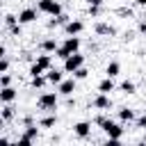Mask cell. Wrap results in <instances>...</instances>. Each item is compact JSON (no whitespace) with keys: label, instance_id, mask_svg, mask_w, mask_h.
I'll return each instance as SVG.
<instances>
[{"label":"cell","instance_id":"obj_1","mask_svg":"<svg viewBox=\"0 0 146 146\" xmlns=\"http://www.w3.org/2000/svg\"><path fill=\"white\" fill-rule=\"evenodd\" d=\"M103 130H105V135L110 137V146H116V144L121 141V137H123V128H121L116 121H110V119H105V123H103Z\"/></svg>","mask_w":146,"mask_h":146},{"label":"cell","instance_id":"obj_2","mask_svg":"<svg viewBox=\"0 0 146 146\" xmlns=\"http://www.w3.org/2000/svg\"><path fill=\"white\" fill-rule=\"evenodd\" d=\"M80 66H84V55H80V52H73L64 59V71L66 73H75Z\"/></svg>","mask_w":146,"mask_h":146},{"label":"cell","instance_id":"obj_3","mask_svg":"<svg viewBox=\"0 0 146 146\" xmlns=\"http://www.w3.org/2000/svg\"><path fill=\"white\" fill-rule=\"evenodd\" d=\"M36 105H39V110H55V107H57V94H55V91L41 94L39 100H36Z\"/></svg>","mask_w":146,"mask_h":146},{"label":"cell","instance_id":"obj_4","mask_svg":"<svg viewBox=\"0 0 146 146\" xmlns=\"http://www.w3.org/2000/svg\"><path fill=\"white\" fill-rule=\"evenodd\" d=\"M36 9H39V11H43V14H50V16L62 14V7H59V2H57V0H39Z\"/></svg>","mask_w":146,"mask_h":146},{"label":"cell","instance_id":"obj_5","mask_svg":"<svg viewBox=\"0 0 146 146\" xmlns=\"http://www.w3.org/2000/svg\"><path fill=\"white\" fill-rule=\"evenodd\" d=\"M94 107H98V110H110V107H112L110 96H107V94H103V91H98V96L94 98Z\"/></svg>","mask_w":146,"mask_h":146},{"label":"cell","instance_id":"obj_6","mask_svg":"<svg viewBox=\"0 0 146 146\" xmlns=\"http://www.w3.org/2000/svg\"><path fill=\"white\" fill-rule=\"evenodd\" d=\"M36 11H39V9H32V7L23 9V11L18 14V23H34V21H36Z\"/></svg>","mask_w":146,"mask_h":146},{"label":"cell","instance_id":"obj_7","mask_svg":"<svg viewBox=\"0 0 146 146\" xmlns=\"http://www.w3.org/2000/svg\"><path fill=\"white\" fill-rule=\"evenodd\" d=\"M82 30H84V25H82V21H68V23L64 25V32H66V34H71V36H73V34L78 36V34H80Z\"/></svg>","mask_w":146,"mask_h":146},{"label":"cell","instance_id":"obj_8","mask_svg":"<svg viewBox=\"0 0 146 146\" xmlns=\"http://www.w3.org/2000/svg\"><path fill=\"white\" fill-rule=\"evenodd\" d=\"M62 46H64V48H66V50L73 55V52H78V50H80V39H78L75 34H73V36L68 34V36H66V41H64Z\"/></svg>","mask_w":146,"mask_h":146},{"label":"cell","instance_id":"obj_9","mask_svg":"<svg viewBox=\"0 0 146 146\" xmlns=\"http://www.w3.org/2000/svg\"><path fill=\"white\" fill-rule=\"evenodd\" d=\"M73 130H75V135H78L80 139H84V137H89V132H91V123L80 121V123H75V125H73Z\"/></svg>","mask_w":146,"mask_h":146},{"label":"cell","instance_id":"obj_10","mask_svg":"<svg viewBox=\"0 0 146 146\" xmlns=\"http://www.w3.org/2000/svg\"><path fill=\"white\" fill-rule=\"evenodd\" d=\"M96 34H103V36H114L116 34V30L110 25V23H96Z\"/></svg>","mask_w":146,"mask_h":146},{"label":"cell","instance_id":"obj_11","mask_svg":"<svg viewBox=\"0 0 146 146\" xmlns=\"http://www.w3.org/2000/svg\"><path fill=\"white\" fill-rule=\"evenodd\" d=\"M75 91V80H62L59 82V94L62 96H71Z\"/></svg>","mask_w":146,"mask_h":146},{"label":"cell","instance_id":"obj_12","mask_svg":"<svg viewBox=\"0 0 146 146\" xmlns=\"http://www.w3.org/2000/svg\"><path fill=\"white\" fill-rule=\"evenodd\" d=\"M16 98V89H11V87H2V91H0V100L2 103H11Z\"/></svg>","mask_w":146,"mask_h":146},{"label":"cell","instance_id":"obj_13","mask_svg":"<svg viewBox=\"0 0 146 146\" xmlns=\"http://www.w3.org/2000/svg\"><path fill=\"white\" fill-rule=\"evenodd\" d=\"M98 91H103V94L114 91V82H112V78H110V75H107L105 80H100V82H98Z\"/></svg>","mask_w":146,"mask_h":146},{"label":"cell","instance_id":"obj_14","mask_svg":"<svg viewBox=\"0 0 146 146\" xmlns=\"http://www.w3.org/2000/svg\"><path fill=\"white\" fill-rule=\"evenodd\" d=\"M71 18L66 16V14H57V16H52V21L48 23V27H57V25H66Z\"/></svg>","mask_w":146,"mask_h":146},{"label":"cell","instance_id":"obj_15","mask_svg":"<svg viewBox=\"0 0 146 146\" xmlns=\"http://www.w3.org/2000/svg\"><path fill=\"white\" fill-rule=\"evenodd\" d=\"M36 64L41 66V68H46V71H50V66H52V57L46 52V55H39L36 57Z\"/></svg>","mask_w":146,"mask_h":146},{"label":"cell","instance_id":"obj_16","mask_svg":"<svg viewBox=\"0 0 146 146\" xmlns=\"http://www.w3.org/2000/svg\"><path fill=\"white\" fill-rule=\"evenodd\" d=\"M105 73H107L110 78H116V75L121 73V64H119V62H110L107 68H105Z\"/></svg>","mask_w":146,"mask_h":146},{"label":"cell","instance_id":"obj_17","mask_svg":"<svg viewBox=\"0 0 146 146\" xmlns=\"http://www.w3.org/2000/svg\"><path fill=\"white\" fill-rule=\"evenodd\" d=\"M46 78H48V82H52V84H59V82H62V73H59L57 68H50V71L46 73Z\"/></svg>","mask_w":146,"mask_h":146},{"label":"cell","instance_id":"obj_18","mask_svg":"<svg viewBox=\"0 0 146 146\" xmlns=\"http://www.w3.org/2000/svg\"><path fill=\"white\" fill-rule=\"evenodd\" d=\"M41 48H43V52H55L59 46H57V41H55V39H46V41L41 43Z\"/></svg>","mask_w":146,"mask_h":146},{"label":"cell","instance_id":"obj_19","mask_svg":"<svg viewBox=\"0 0 146 146\" xmlns=\"http://www.w3.org/2000/svg\"><path fill=\"white\" fill-rule=\"evenodd\" d=\"M119 119L130 123V121H135V112H132V110H128V107H123V110H119Z\"/></svg>","mask_w":146,"mask_h":146},{"label":"cell","instance_id":"obj_20","mask_svg":"<svg viewBox=\"0 0 146 146\" xmlns=\"http://www.w3.org/2000/svg\"><path fill=\"white\" fill-rule=\"evenodd\" d=\"M11 119H14V107L9 103H5V107H2V121H11Z\"/></svg>","mask_w":146,"mask_h":146},{"label":"cell","instance_id":"obj_21","mask_svg":"<svg viewBox=\"0 0 146 146\" xmlns=\"http://www.w3.org/2000/svg\"><path fill=\"white\" fill-rule=\"evenodd\" d=\"M55 123H57V116H55V114H52V116H43V119L39 121V125H41V128H52Z\"/></svg>","mask_w":146,"mask_h":146},{"label":"cell","instance_id":"obj_22","mask_svg":"<svg viewBox=\"0 0 146 146\" xmlns=\"http://www.w3.org/2000/svg\"><path fill=\"white\" fill-rule=\"evenodd\" d=\"M46 82H48V78H46V75H34V78H32V87H39V89H41Z\"/></svg>","mask_w":146,"mask_h":146},{"label":"cell","instance_id":"obj_23","mask_svg":"<svg viewBox=\"0 0 146 146\" xmlns=\"http://www.w3.org/2000/svg\"><path fill=\"white\" fill-rule=\"evenodd\" d=\"M121 91L123 94H135V82H130V80L121 82Z\"/></svg>","mask_w":146,"mask_h":146},{"label":"cell","instance_id":"obj_24","mask_svg":"<svg viewBox=\"0 0 146 146\" xmlns=\"http://www.w3.org/2000/svg\"><path fill=\"white\" fill-rule=\"evenodd\" d=\"M23 135H27L30 139H34V137L39 135V130H36V128H34L32 123H27V125H25V132H23Z\"/></svg>","mask_w":146,"mask_h":146},{"label":"cell","instance_id":"obj_25","mask_svg":"<svg viewBox=\"0 0 146 146\" xmlns=\"http://www.w3.org/2000/svg\"><path fill=\"white\" fill-rule=\"evenodd\" d=\"M16 23H18V16H14V14H7V16H5V25H7V27H14Z\"/></svg>","mask_w":146,"mask_h":146},{"label":"cell","instance_id":"obj_26","mask_svg":"<svg viewBox=\"0 0 146 146\" xmlns=\"http://www.w3.org/2000/svg\"><path fill=\"white\" fill-rule=\"evenodd\" d=\"M43 71H46V68H41V66H39L36 62H34V64L30 66V75H32V78H34V75H43Z\"/></svg>","mask_w":146,"mask_h":146},{"label":"cell","instance_id":"obj_27","mask_svg":"<svg viewBox=\"0 0 146 146\" xmlns=\"http://www.w3.org/2000/svg\"><path fill=\"white\" fill-rule=\"evenodd\" d=\"M68 55H71V52H68V50H66V48H64V46H59V48H57V50H55V57H59V59H66V57H68Z\"/></svg>","mask_w":146,"mask_h":146},{"label":"cell","instance_id":"obj_28","mask_svg":"<svg viewBox=\"0 0 146 146\" xmlns=\"http://www.w3.org/2000/svg\"><path fill=\"white\" fill-rule=\"evenodd\" d=\"M73 75H75V78H78V80H84V78H87V75H89V71H87V68H84V66H80V68H78V71H75V73H73Z\"/></svg>","mask_w":146,"mask_h":146},{"label":"cell","instance_id":"obj_29","mask_svg":"<svg viewBox=\"0 0 146 146\" xmlns=\"http://www.w3.org/2000/svg\"><path fill=\"white\" fill-rule=\"evenodd\" d=\"M7 68H9V59H7V55H2V62H0V73H7Z\"/></svg>","mask_w":146,"mask_h":146},{"label":"cell","instance_id":"obj_30","mask_svg":"<svg viewBox=\"0 0 146 146\" xmlns=\"http://www.w3.org/2000/svg\"><path fill=\"white\" fill-rule=\"evenodd\" d=\"M30 144H32V139H30L27 135H21V137H18V146H30Z\"/></svg>","mask_w":146,"mask_h":146},{"label":"cell","instance_id":"obj_31","mask_svg":"<svg viewBox=\"0 0 146 146\" xmlns=\"http://www.w3.org/2000/svg\"><path fill=\"white\" fill-rule=\"evenodd\" d=\"M89 14L91 16H98L100 14V5H89Z\"/></svg>","mask_w":146,"mask_h":146},{"label":"cell","instance_id":"obj_32","mask_svg":"<svg viewBox=\"0 0 146 146\" xmlns=\"http://www.w3.org/2000/svg\"><path fill=\"white\" fill-rule=\"evenodd\" d=\"M9 82H11V78H9L7 73H2V78H0V84H2V87H9Z\"/></svg>","mask_w":146,"mask_h":146},{"label":"cell","instance_id":"obj_33","mask_svg":"<svg viewBox=\"0 0 146 146\" xmlns=\"http://www.w3.org/2000/svg\"><path fill=\"white\" fill-rule=\"evenodd\" d=\"M9 32H11L14 36H18V34H21V23H16L14 27H9Z\"/></svg>","mask_w":146,"mask_h":146},{"label":"cell","instance_id":"obj_34","mask_svg":"<svg viewBox=\"0 0 146 146\" xmlns=\"http://www.w3.org/2000/svg\"><path fill=\"white\" fill-rule=\"evenodd\" d=\"M137 128H146V114L137 119Z\"/></svg>","mask_w":146,"mask_h":146},{"label":"cell","instance_id":"obj_35","mask_svg":"<svg viewBox=\"0 0 146 146\" xmlns=\"http://www.w3.org/2000/svg\"><path fill=\"white\" fill-rule=\"evenodd\" d=\"M139 32L146 34V21H139Z\"/></svg>","mask_w":146,"mask_h":146},{"label":"cell","instance_id":"obj_36","mask_svg":"<svg viewBox=\"0 0 146 146\" xmlns=\"http://www.w3.org/2000/svg\"><path fill=\"white\" fill-rule=\"evenodd\" d=\"M119 14H121V16H132V11H130V9H119Z\"/></svg>","mask_w":146,"mask_h":146},{"label":"cell","instance_id":"obj_37","mask_svg":"<svg viewBox=\"0 0 146 146\" xmlns=\"http://www.w3.org/2000/svg\"><path fill=\"white\" fill-rule=\"evenodd\" d=\"M135 5L137 7H146V0H135Z\"/></svg>","mask_w":146,"mask_h":146},{"label":"cell","instance_id":"obj_38","mask_svg":"<svg viewBox=\"0 0 146 146\" xmlns=\"http://www.w3.org/2000/svg\"><path fill=\"white\" fill-rule=\"evenodd\" d=\"M89 5H103V0H89Z\"/></svg>","mask_w":146,"mask_h":146}]
</instances>
